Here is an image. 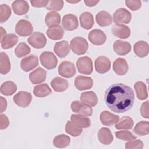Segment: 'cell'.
<instances>
[{
  "label": "cell",
  "instance_id": "cell-49",
  "mask_svg": "<svg viewBox=\"0 0 149 149\" xmlns=\"http://www.w3.org/2000/svg\"><path fill=\"white\" fill-rule=\"evenodd\" d=\"M49 1H42V0H31L30 2L31 5L36 8L45 7L48 3Z\"/></svg>",
  "mask_w": 149,
  "mask_h": 149
},
{
  "label": "cell",
  "instance_id": "cell-44",
  "mask_svg": "<svg viewBox=\"0 0 149 149\" xmlns=\"http://www.w3.org/2000/svg\"><path fill=\"white\" fill-rule=\"evenodd\" d=\"M63 3L64 2L63 1H49L48 3L45 6V8L50 10L59 11L62 9Z\"/></svg>",
  "mask_w": 149,
  "mask_h": 149
},
{
  "label": "cell",
  "instance_id": "cell-4",
  "mask_svg": "<svg viewBox=\"0 0 149 149\" xmlns=\"http://www.w3.org/2000/svg\"><path fill=\"white\" fill-rule=\"evenodd\" d=\"M76 67L79 73L84 74H90L93 70L92 61L88 56L79 58L76 61Z\"/></svg>",
  "mask_w": 149,
  "mask_h": 149
},
{
  "label": "cell",
  "instance_id": "cell-22",
  "mask_svg": "<svg viewBox=\"0 0 149 149\" xmlns=\"http://www.w3.org/2000/svg\"><path fill=\"white\" fill-rule=\"evenodd\" d=\"M13 12L17 15H23L27 13L29 10V5L27 2L23 0L15 1L12 4Z\"/></svg>",
  "mask_w": 149,
  "mask_h": 149
},
{
  "label": "cell",
  "instance_id": "cell-12",
  "mask_svg": "<svg viewBox=\"0 0 149 149\" xmlns=\"http://www.w3.org/2000/svg\"><path fill=\"white\" fill-rule=\"evenodd\" d=\"M106 39L105 34L100 29H94L88 34L89 41L95 45H100L104 44Z\"/></svg>",
  "mask_w": 149,
  "mask_h": 149
},
{
  "label": "cell",
  "instance_id": "cell-39",
  "mask_svg": "<svg viewBox=\"0 0 149 149\" xmlns=\"http://www.w3.org/2000/svg\"><path fill=\"white\" fill-rule=\"evenodd\" d=\"M70 142V139L65 134H60L55 136L53 140V144L58 148H65L68 146Z\"/></svg>",
  "mask_w": 149,
  "mask_h": 149
},
{
  "label": "cell",
  "instance_id": "cell-13",
  "mask_svg": "<svg viewBox=\"0 0 149 149\" xmlns=\"http://www.w3.org/2000/svg\"><path fill=\"white\" fill-rule=\"evenodd\" d=\"M38 65V59L37 56L30 55L22 59L20 62V67L23 71L29 72Z\"/></svg>",
  "mask_w": 149,
  "mask_h": 149
},
{
  "label": "cell",
  "instance_id": "cell-53",
  "mask_svg": "<svg viewBox=\"0 0 149 149\" xmlns=\"http://www.w3.org/2000/svg\"><path fill=\"white\" fill-rule=\"evenodd\" d=\"M80 0H79V1H67V2H69V3H77V2H80Z\"/></svg>",
  "mask_w": 149,
  "mask_h": 149
},
{
  "label": "cell",
  "instance_id": "cell-1",
  "mask_svg": "<svg viewBox=\"0 0 149 149\" xmlns=\"http://www.w3.org/2000/svg\"><path fill=\"white\" fill-rule=\"evenodd\" d=\"M104 100L107 106L111 111L116 113H123L133 107L134 94L129 86L116 83L106 90Z\"/></svg>",
  "mask_w": 149,
  "mask_h": 149
},
{
  "label": "cell",
  "instance_id": "cell-50",
  "mask_svg": "<svg viewBox=\"0 0 149 149\" xmlns=\"http://www.w3.org/2000/svg\"><path fill=\"white\" fill-rule=\"evenodd\" d=\"M0 101H1V113H2L5 109H6L7 107V102L5 98L2 97H0Z\"/></svg>",
  "mask_w": 149,
  "mask_h": 149
},
{
  "label": "cell",
  "instance_id": "cell-32",
  "mask_svg": "<svg viewBox=\"0 0 149 149\" xmlns=\"http://www.w3.org/2000/svg\"><path fill=\"white\" fill-rule=\"evenodd\" d=\"M61 22V16L55 11L49 12L47 13L45 18V24L50 27L58 26Z\"/></svg>",
  "mask_w": 149,
  "mask_h": 149
},
{
  "label": "cell",
  "instance_id": "cell-14",
  "mask_svg": "<svg viewBox=\"0 0 149 149\" xmlns=\"http://www.w3.org/2000/svg\"><path fill=\"white\" fill-rule=\"evenodd\" d=\"M94 65L96 72L99 73H105L111 68L110 60L104 56L98 57L95 60Z\"/></svg>",
  "mask_w": 149,
  "mask_h": 149
},
{
  "label": "cell",
  "instance_id": "cell-42",
  "mask_svg": "<svg viewBox=\"0 0 149 149\" xmlns=\"http://www.w3.org/2000/svg\"><path fill=\"white\" fill-rule=\"evenodd\" d=\"M11 15V9L6 4H2L0 6V22L1 23L8 20Z\"/></svg>",
  "mask_w": 149,
  "mask_h": 149
},
{
  "label": "cell",
  "instance_id": "cell-21",
  "mask_svg": "<svg viewBox=\"0 0 149 149\" xmlns=\"http://www.w3.org/2000/svg\"><path fill=\"white\" fill-rule=\"evenodd\" d=\"M114 51L119 55H125L131 50L130 44L126 41L118 40L115 41L113 45Z\"/></svg>",
  "mask_w": 149,
  "mask_h": 149
},
{
  "label": "cell",
  "instance_id": "cell-28",
  "mask_svg": "<svg viewBox=\"0 0 149 149\" xmlns=\"http://www.w3.org/2000/svg\"><path fill=\"white\" fill-rule=\"evenodd\" d=\"M80 100L82 102L91 107H94L98 103V98L97 95L92 91L82 93L80 95Z\"/></svg>",
  "mask_w": 149,
  "mask_h": 149
},
{
  "label": "cell",
  "instance_id": "cell-27",
  "mask_svg": "<svg viewBox=\"0 0 149 149\" xmlns=\"http://www.w3.org/2000/svg\"><path fill=\"white\" fill-rule=\"evenodd\" d=\"M95 19L98 24L101 27L109 26L112 22L111 15L108 12L104 10L99 12L96 15Z\"/></svg>",
  "mask_w": 149,
  "mask_h": 149
},
{
  "label": "cell",
  "instance_id": "cell-6",
  "mask_svg": "<svg viewBox=\"0 0 149 149\" xmlns=\"http://www.w3.org/2000/svg\"><path fill=\"white\" fill-rule=\"evenodd\" d=\"M27 41L30 45L36 49L42 48L47 43L45 35L40 32L33 33L28 38Z\"/></svg>",
  "mask_w": 149,
  "mask_h": 149
},
{
  "label": "cell",
  "instance_id": "cell-45",
  "mask_svg": "<svg viewBox=\"0 0 149 149\" xmlns=\"http://www.w3.org/2000/svg\"><path fill=\"white\" fill-rule=\"evenodd\" d=\"M144 144L140 140H131L125 144V148L132 149V148H138L141 149L143 148Z\"/></svg>",
  "mask_w": 149,
  "mask_h": 149
},
{
  "label": "cell",
  "instance_id": "cell-41",
  "mask_svg": "<svg viewBox=\"0 0 149 149\" xmlns=\"http://www.w3.org/2000/svg\"><path fill=\"white\" fill-rule=\"evenodd\" d=\"M66 132L73 137H77L82 133V129L76 127L71 121H68L65 126Z\"/></svg>",
  "mask_w": 149,
  "mask_h": 149
},
{
  "label": "cell",
  "instance_id": "cell-40",
  "mask_svg": "<svg viewBox=\"0 0 149 149\" xmlns=\"http://www.w3.org/2000/svg\"><path fill=\"white\" fill-rule=\"evenodd\" d=\"M30 52V47L24 42H20L15 49V54L18 58H22Z\"/></svg>",
  "mask_w": 149,
  "mask_h": 149
},
{
  "label": "cell",
  "instance_id": "cell-24",
  "mask_svg": "<svg viewBox=\"0 0 149 149\" xmlns=\"http://www.w3.org/2000/svg\"><path fill=\"white\" fill-rule=\"evenodd\" d=\"M70 119L73 125L80 129L87 128L90 126V119L83 115L72 114Z\"/></svg>",
  "mask_w": 149,
  "mask_h": 149
},
{
  "label": "cell",
  "instance_id": "cell-33",
  "mask_svg": "<svg viewBox=\"0 0 149 149\" xmlns=\"http://www.w3.org/2000/svg\"><path fill=\"white\" fill-rule=\"evenodd\" d=\"M17 90L16 84L12 81H6L2 84L0 88L1 93L6 96H9L13 94Z\"/></svg>",
  "mask_w": 149,
  "mask_h": 149
},
{
  "label": "cell",
  "instance_id": "cell-51",
  "mask_svg": "<svg viewBox=\"0 0 149 149\" xmlns=\"http://www.w3.org/2000/svg\"><path fill=\"white\" fill-rule=\"evenodd\" d=\"M85 4L88 6H94L95 5H96L98 2L99 1H93V0H87V1H84Z\"/></svg>",
  "mask_w": 149,
  "mask_h": 149
},
{
  "label": "cell",
  "instance_id": "cell-9",
  "mask_svg": "<svg viewBox=\"0 0 149 149\" xmlns=\"http://www.w3.org/2000/svg\"><path fill=\"white\" fill-rule=\"evenodd\" d=\"M58 72L61 76L66 78H70L75 74L76 68L72 62L65 61L60 63Z\"/></svg>",
  "mask_w": 149,
  "mask_h": 149
},
{
  "label": "cell",
  "instance_id": "cell-37",
  "mask_svg": "<svg viewBox=\"0 0 149 149\" xmlns=\"http://www.w3.org/2000/svg\"><path fill=\"white\" fill-rule=\"evenodd\" d=\"M133 132L137 135L143 136L149 133V123L147 121H140L138 122L134 129Z\"/></svg>",
  "mask_w": 149,
  "mask_h": 149
},
{
  "label": "cell",
  "instance_id": "cell-19",
  "mask_svg": "<svg viewBox=\"0 0 149 149\" xmlns=\"http://www.w3.org/2000/svg\"><path fill=\"white\" fill-rule=\"evenodd\" d=\"M54 51L59 57L64 58L68 55L70 51L69 44L65 40L56 42L54 45Z\"/></svg>",
  "mask_w": 149,
  "mask_h": 149
},
{
  "label": "cell",
  "instance_id": "cell-26",
  "mask_svg": "<svg viewBox=\"0 0 149 149\" xmlns=\"http://www.w3.org/2000/svg\"><path fill=\"white\" fill-rule=\"evenodd\" d=\"M18 41V37L15 34H8L5 35L1 38V47L3 49H7L12 48Z\"/></svg>",
  "mask_w": 149,
  "mask_h": 149
},
{
  "label": "cell",
  "instance_id": "cell-30",
  "mask_svg": "<svg viewBox=\"0 0 149 149\" xmlns=\"http://www.w3.org/2000/svg\"><path fill=\"white\" fill-rule=\"evenodd\" d=\"M80 23L83 29L86 30L90 29L94 23L93 15L88 12L82 13L80 16Z\"/></svg>",
  "mask_w": 149,
  "mask_h": 149
},
{
  "label": "cell",
  "instance_id": "cell-15",
  "mask_svg": "<svg viewBox=\"0 0 149 149\" xmlns=\"http://www.w3.org/2000/svg\"><path fill=\"white\" fill-rule=\"evenodd\" d=\"M74 86L79 90L90 89L93 86V80L90 77L77 76L75 78Z\"/></svg>",
  "mask_w": 149,
  "mask_h": 149
},
{
  "label": "cell",
  "instance_id": "cell-3",
  "mask_svg": "<svg viewBox=\"0 0 149 149\" xmlns=\"http://www.w3.org/2000/svg\"><path fill=\"white\" fill-rule=\"evenodd\" d=\"M40 60L42 65L47 69H53L58 64V59L56 56L49 51H44L40 56Z\"/></svg>",
  "mask_w": 149,
  "mask_h": 149
},
{
  "label": "cell",
  "instance_id": "cell-47",
  "mask_svg": "<svg viewBox=\"0 0 149 149\" xmlns=\"http://www.w3.org/2000/svg\"><path fill=\"white\" fill-rule=\"evenodd\" d=\"M140 113L143 118L148 119L149 118L148 115V101H146L143 102L140 107Z\"/></svg>",
  "mask_w": 149,
  "mask_h": 149
},
{
  "label": "cell",
  "instance_id": "cell-35",
  "mask_svg": "<svg viewBox=\"0 0 149 149\" xmlns=\"http://www.w3.org/2000/svg\"><path fill=\"white\" fill-rule=\"evenodd\" d=\"M10 70V62L8 55L1 52L0 54V73L5 74Z\"/></svg>",
  "mask_w": 149,
  "mask_h": 149
},
{
  "label": "cell",
  "instance_id": "cell-8",
  "mask_svg": "<svg viewBox=\"0 0 149 149\" xmlns=\"http://www.w3.org/2000/svg\"><path fill=\"white\" fill-rule=\"evenodd\" d=\"M33 27L31 23L26 20H19L15 26V31L20 36H28L33 33Z\"/></svg>",
  "mask_w": 149,
  "mask_h": 149
},
{
  "label": "cell",
  "instance_id": "cell-23",
  "mask_svg": "<svg viewBox=\"0 0 149 149\" xmlns=\"http://www.w3.org/2000/svg\"><path fill=\"white\" fill-rule=\"evenodd\" d=\"M98 139L100 142L102 144L109 145L112 142L113 137L109 129L102 127L98 131Z\"/></svg>",
  "mask_w": 149,
  "mask_h": 149
},
{
  "label": "cell",
  "instance_id": "cell-31",
  "mask_svg": "<svg viewBox=\"0 0 149 149\" xmlns=\"http://www.w3.org/2000/svg\"><path fill=\"white\" fill-rule=\"evenodd\" d=\"M46 33L50 39L53 40H58L63 38L64 30L61 26L58 25L49 27Z\"/></svg>",
  "mask_w": 149,
  "mask_h": 149
},
{
  "label": "cell",
  "instance_id": "cell-2",
  "mask_svg": "<svg viewBox=\"0 0 149 149\" xmlns=\"http://www.w3.org/2000/svg\"><path fill=\"white\" fill-rule=\"evenodd\" d=\"M88 44L87 40L81 37H76L70 41V48L76 55H83L87 51Z\"/></svg>",
  "mask_w": 149,
  "mask_h": 149
},
{
  "label": "cell",
  "instance_id": "cell-29",
  "mask_svg": "<svg viewBox=\"0 0 149 149\" xmlns=\"http://www.w3.org/2000/svg\"><path fill=\"white\" fill-rule=\"evenodd\" d=\"M51 85L55 91L63 92L68 88L69 84L66 80L60 77H56L51 81Z\"/></svg>",
  "mask_w": 149,
  "mask_h": 149
},
{
  "label": "cell",
  "instance_id": "cell-11",
  "mask_svg": "<svg viewBox=\"0 0 149 149\" xmlns=\"http://www.w3.org/2000/svg\"><path fill=\"white\" fill-rule=\"evenodd\" d=\"M63 27L67 31H72L78 27V20L73 14H66L63 16L62 20Z\"/></svg>",
  "mask_w": 149,
  "mask_h": 149
},
{
  "label": "cell",
  "instance_id": "cell-20",
  "mask_svg": "<svg viewBox=\"0 0 149 149\" xmlns=\"http://www.w3.org/2000/svg\"><path fill=\"white\" fill-rule=\"evenodd\" d=\"M119 116L114 115L107 111H102L100 116L101 123L107 126H110L116 123L119 120Z\"/></svg>",
  "mask_w": 149,
  "mask_h": 149
},
{
  "label": "cell",
  "instance_id": "cell-34",
  "mask_svg": "<svg viewBox=\"0 0 149 149\" xmlns=\"http://www.w3.org/2000/svg\"><path fill=\"white\" fill-rule=\"evenodd\" d=\"M52 91L49 86L46 84H41L36 86L34 88L33 93L37 97H45L51 93Z\"/></svg>",
  "mask_w": 149,
  "mask_h": 149
},
{
  "label": "cell",
  "instance_id": "cell-17",
  "mask_svg": "<svg viewBox=\"0 0 149 149\" xmlns=\"http://www.w3.org/2000/svg\"><path fill=\"white\" fill-rule=\"evenodd\" d=\"M112 33L116 37L126 39L130 35V28L125 25L123 24H115L112 26L111 29Z\"/></svg>",
  "mask_w": 149,
  "mask_h": 149
},
{
  "label": "cell",
  "instance_id": "cell-48",
  "mask_svg": "<svg viewBox=\"0 0 149 149\" xmlns=\"http://www.w3.org/2000/svg\"><path fill=\"white\" fill-rule=\"evenodd\" d=\"M9 125V121L8 117L4 114H1L0 115V129H5L8 127Z\"/></svg>",
  "mask_w": 149,
  "mask_h": 149
},
{
  "label": "cell",
  "instance_id": "cell-16",
  "mask_svg": "<svg viewBox=\"0 0 149 149\" xmlns=\"http://www.w3.org/2000/svg\"><path fill=\"white\" fill-rule=\"evenodd\" d=\"M47 72L41 67H38L29 74V79L33 84H40L46 79Z\"/></svg>",
  "mask_w": 149,
  "mask_h": 149
},
{
  "label": "cell",
  "instance_id": "cell-5",
  "mask_svg": "<svg viewBox=\"0 0 149 149\" xmlns=\"http://www.w3.org/2000/svg\"><path fill=\"white\" fill-rule=\"evenodd\" d=\"M132 18L130 12L125 8L117 9L113 15V19L115 24H128Z\"/></svg>",
  "mask_w": 149,
  "mask_h": 149
},
{
  "label": "cell",
  "instance_id": "cell-7",
  "mask_svg": "<svg viewBox=\"0 0 149 149\" xmlns=\"http://www.w3.org/2000/svg\"><path fill=\"white\" fill-rule=\"evenodd\" d=\"M71 109L73 112L84 116H90L92 115V108L87 104L79 101H74L71 104Z\"/></svg>",
  "mask_w": 149,
  "mask_h": 149
},
{
  "label": "cell",
  "instance_id": "cell-43",
  "mask_svg": "<svg viewBox=\"0 0 149 149\" xmlns=\"http://www.w3.org/2000/svg\"><path fill=\"white\" fill-rule=\"evenodd\" d=\"M115 136L116 138L124 140V141H131L137 138L130 132L127 130H122L115 132Z\"/></svg>",
  "mask_w": 149,
  "mask_h": 149
},
{
  "label": "cell",
  "instance_id": "cell-25",
  "mask_svg": "<svg viewBox=\"0 0 149 149\" xmlns=\"http://www.w3.org/2000/svg\"><path fill=\"white\" fill-rule=\"evenodd\" d=\"M133 50L137 56L140 58L146 57L149 52L148 44L144 41H137L133 46Z\"/></svg>",
  "mask_w": 149,
  "mask_h": 149
},
{
  "label": "cell",
  "instance_id": "cell-46",
  "mask_svg": "<svg viewBox=\"0 0 149 149\" xmlns=\"http://www.w3.org/2000/svg\"><path fill=\"white\" fill-rule=\"evenodd\" d=\"M125 3L132 11L137 10L141 6V2L140 1H126Z\"/></svg>",
  "mask_w": 149,
  "mask_h": 149
},
{
  "label": "cell",
  "instance_id": "cell-38",
  "mask_svg": "<svg viewBox=\"0 0 149 149\" xmlns=\"http://www.w3.org/2000/svg\"><path fill=\"white\" fill-rule=\"evenodd\" d=\"M134 125L133 120L129 116L122 117L115 124V128L117 129H131Z\"/></svg>",
  "mask_w": 149,
  "mask_h": 149
},
{
  "label": "cell",
  "instance_id": "cell-10",
  "mask_svg": "<svg viewBox=\"0 0 149 149\" xmlns=\"http://www.w3.org/2000/svg\"><path fill=\"white\" fill-rule=\"evenodd\" d=\"M31 94L26 91H20L14 95L13 100L14 102L19 107L26 108L29 105L31 101Z\"/></svg>",
  "mask_w": 149,
  "mask_h": 149
},
{
  "label": "cell",
  "instance_id": "cell-52",
  "mask_svg": "<svg viewBox=\"0 0 149 149\" xmlns=\"http://www.w3.org/2000/svg\"><path fill=\"white\" fill-rule=\"evenodd\" d=\"M6 31L3 29V27H1V38H2L5 35H6Z\"/></svg>",
  "mask_w": 149,
  "mask_h": 149
},
{
  "label": "cell",
  "instance_id": "cell-18",
  "mask_svg": "<svg viewBox=\"0 0 149 149\" xmlns=\"http://www.w3.org/2000/svg\"><path fill=\"white\" fill-rule=\"evenodd\" d=\"M113 70L118 75L125 74L129 69L127 61L122 58H118L115 60L113 63Z\"/></svg>",
  "mask_w": 149,
  "mask_h": 149
},
{
  "label": "cell",
  "instance_id": "cell-36",
  "mask_svg": "<svg viewBox=\"0 0 149 149\" xmlns=\"http://www.w3.org/2000/svg\"><path fill=\"white\" fill-rule=\"evenodd\" d=\"M134 88L136 91L138 99L144 100L148 97L147 87L143 82L141 81L136 82L134 84Z\"/></svg>",
  "mask_w": 149,
  "mask_h": 149
}]
</instances>
